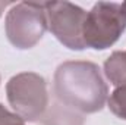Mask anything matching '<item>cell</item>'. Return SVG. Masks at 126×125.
I'll use <instances>...</instances> for the list:
<instances>
[{
  "mask_svg": "<svg viewBox=\"0 0 126 125\" xmlns=\"http://www.w3.org/2000/svg\"><path fill=\"white\" fill-rule=\"evenodd\" d=\"M0 125H25V121L15 112L7 110L0 103Z\"/></svg>",
  "mask_w": 126,
  "mask_h": 125,
  "instance_id": "obj_8",
  "label": "cell"
},
{
  "mask_svg": "<svg viewBox=\"0 0 126 125\" xmlns=\"http://www.w3.org/2000/svg\"><path fill=\"white\" fill-rule=\"evenodd\" d=\"M9 4H12L10 1H0V16L3 15V12H4V9L9 6Z\"/></svg>",
  "mask_w": 126,
  "mask_h": 125,
  "instance_id": "obj_9",
  "label": "cell"
},
{
  "mask_svg": "<svg viewBox=\"0 0 126 125\" xmlns=\"http://www.w3.org/2000/svg\"><path fill=\"white\" fill-rule=\"evenodd\" d=\"M122 7H123V10H125V13H126V1H123V3H122Z\"/></svg>",
  "mask_w": 126,
  "mask_h": 125,
  "instance_id": "obj_10",
  "label": "cell"
},
{
  "mask_svg": "<svg viewBox=\"0 0 126 125\" xmlns=\"http://www.w3.org/2000/svg\"><path fill=\"white\" fill-rule=\"evenodd\" d=\"M126 30V13L120 3L98 1L87 12L82 38L85 47L106 50L111 47Z\"/></svg>",
  "mask_w": 126,
  "mask_h": 125,
  "instance_id": "obj_2",
  "label": "cell"
},
{
  "mask_svg": "<svg viewBox=\"0 0 126 125\" xmlns=\"http://www.w3.org/2000/svg\"><path fill=\"white\" fill-rule=\"evenodd\" d=\"M104 75L114 87L126 84V52H113L104 62Z\"/></svg>",
  "mask_w": 126,
  "mask_h": 125,
  "instance_id": "obj_6",
  "label": "cell"
},
{
  "mask_svg": "<svg viewBox=\"0 0 126 125\" xmlns=\"http://www.w3.org/2000/svg\"><path fill=\"white\" fill-rule=\"evenodd\" d=\"M6 97L13 112L24 121H37L48 106L47 83L35 72L16 74L6 84Z\"/></svg>",
  "mask_w": 126,
  "mask_h": 125,
  "instance_id": "obj_3",
  "label": "cell"
},
{
  "mask_svg": "<svg viewBox=\"0 0 126 125\" xmlns=\"http://www.w3.org/2000/svg\"><path fill=\"white\" fill-rule=\"evenodd\" d=\"M47 28L51 34L70 50H84L85 43L82 38V25L87 12L70 1H43Z\"/></svg>",
  "mask_w": 126,
  "mask_h": 125,
  "instance_id": "obj_5",
  "label": "cell"
},
{
  "mask_svg": "<svg viewBox=\"0 0 126 125\" xmlns=\"http://www.w3.org/2000/svg\"><path fill=\"white\" fill-rule=\"evenodd\" d=\"M4 30L12 46L21 50L32 49L47 31V16L43 3L22 1L10 7Z\"/></svg>",
  "mask_w": 126,
  "mask_h": 125,
  "instance_id": "obj_4",
  "label": "cell"
},
{
  "mask_svg": "<svg viewBox=\"0 0 126 125\" xmlns=\"http://www.w3.org/2000/svg\"><path fill=\"white\" fill-rule=\"evenodd\" d=\"M54 93L66 106L82 113H95L104 107L109 87L94 62L67 61L54 72Z\"/></svg>",
  "mask_w": 126,
  "mask_h": 125,
  "instance_id": "obj_1",
  "label": "cell"
},
{
  "mask_svg": "<svg viewBox=\"0 0 126 125\" xmlns=\"http://www.w3.org/2000/svg\"><path fill=\"white\" fill-rule=\"evenodd\" d=\"M107 104L113 115L126 121V84L113 90V93L107 99Z\"/></svg>",
  "mask_w": 126,
  "mask_h": 125,
  "instance_id": "obj_7",
  "label": "cell"
}]
</instances>
